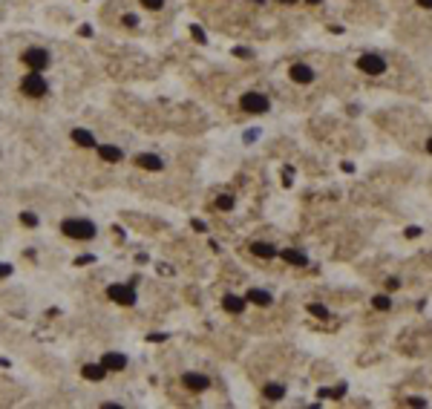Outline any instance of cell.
Wrapping results in <instances>:
<instances>
[{
	"label": "cell",
	"mask_w": 432,
	"mask_h": 409,
	"mask_svg": "<svg viewBox=\"0 0 432 409\" xmlns=\"http://www.w3.org/2000/svg\"><path fill=\"white\" fill-rule=\"evenodd\" d=\"M372 305L377 308V311H389V308H392V300H389L386 294H377V297L372 300Z\"/></svg>",
	"instance_id": "17"
},
{
	"label": "cell",
	"mask_w": 432,
	"mask_h": 409,
	"mask_svg": "<svg viewBox=\"0 0 432 409\" xmlns=\"http://www.w3.org/2000/svg\"><path fill=\"white\" fill-rule=\"evenodd\" d=\"M282 259H285L288 265H300V268L308 265V257H305L303 251H294V248H291V251H282Z\"/></svg>",
	"instance_id": "11"
},
{
	"label": "cell",
	"mask_w": 432,
	"mask_h": 409,
	"mask_svg": "<svg viewBox=\"0 0 432 409\" xmlns=\"http://www.w3.org/2000/svg\"><path fill=\"white\" fill-rule=\"evenodd\" d=\"M104 363H107V366H124V357H116V354H110Z\"/></svg>",
	"instance_id": "22"
},
{
	"label": "cell",
	"mask_w": 432,
	"mask_h": 409,
	"mask_svg": "<svg viewBox=\"0 0 432 409\" xmlns=\"http://www.w3.org/2000/svg\"><path fill=\"white\" fill-rule=\"evenodd\" d=\"M308 311H311V314H317V317H323V320L328 317V308H326V305H317V303L308 305Z\"/></svg>",
	"instance_id": "20"
},
{
	"label": "cell",
	"mask_w": 432,
	"mask_h": 409,
	"mask_svg": "<svg viewBox=\"0 0 432 409\" xmlns=\"http://www.w3.org/2000/svg\"><path fill=\"white\" fill-rule=\"evenodd\" d=\"M386 288H389V291L400 288V280H397V277H389V280H386Z\"/></svg>",
	"instance_id": "23"
},
{
	"label": "cell",
	"mask_w": 432,
	"mask_h": 409,
	"mask_svg": "<svg viewBox=\"0 0 432 409\" xmlns=\"http://www.w3.org/2000/svg\"><path fill=\"white\" fill-rule=\"evenodd\" d=\"M420 234V228H406V236L412 239V236H418Z\"/></svg>",
	"instance_id": "26"
},
{
	"label": "cell",
	"mask_w": 432,
	"mask_h": 409,
	"mask_svg": "<svg viewBox=\"0 0 432 409\" xmlns=\"http://www.w3.org/2000/svg\"><path fill=\"white\" fill-rule=\"evenodd\" d=\"M72 141H75L78 147H95V144H98L93 133H90V130H81V127L72 130Z\"/></svg>",
	"instance_id": "10"
},
{
	"label": "cell",
	"mask_w": 432,
	"mask_h": 409,
	"mask_svg": "<svg viewBox=\"0 0 432 409\" xmlns=\"http://www.w3.org/2000/svg\"><path fill=\"white\" fill-rule=\"evenodd\" d=\"M248 303L262 305V308H265V305H271V303H274V297H271L268 291H259V288H254V291L248 294Z\"/></svg>",
	"instance_id": "12"
},
{
	"label": "cell",
	"mask_w": 432,
	"mask_h": 409,
	"mask_svg": "<svg viewBox=\"0 0 432 409\" xmlns=\"http://www.w3.org/2000/svg\"><path fill=\"white\" fill-rule=\"evenodd\" d=\"M61 231H64V236H67V239H75V242L95 239V234H98L95 222H90V219H67Z\"/></svg>",
	"instance_id": "1"
},
{
	"label": "cell",
	"mask_w": 432,
	"mask_h": 409,
	"mask_svg": "<svg viewBox=\"0 0 432 409\" xmlns=\"http://www.w3.org/2000/svg\"><path fill=\"white\" fill-rule=\"evenodd\" d=\"M426 150H429V153H432V139H429V141H426Z\"/></svg>",
	"instance_id": "29"
},
{
	"label": "cell",
	"mask_w": 432,
	"mask_h": 409,
	"mask_svg": "<svg viewBox=\"0 0 432 409\" xmlns=\"http://www.w3.org/2000/svg\"><path fill=\"white\" fill-rule=\"evenodd\" d=\"M305 3H308V6H317V3H320V0H305Z\"/></svg>",
	"instance_id": "28"
},
{
	"label": "cell",
	"mask_w": 432,
	"mask_h": 409,
	"mask_svg": "<svg viewBox=\"0 0 432 409\" xmlns=\"http://www.w3.org/2000/svg\"><path fill=\"white\" fill-rule=\"evenodd\" d=\"M136 164L144 167V170H162L164 159H162V156H156V153H139V156H136Z\"/></svg>",
	"instance_id": "8"
},
{
	"label": "cell",
	"mask_w": 432,
	"mask_h": 409,
	"mask_svg": "<svg viewBox=\"0 0 432 409\" xmlns=\"http://www.w3.org/2000/svg\"><path fill=\"white\" fill-rule=\"evenodd\" d=\"M104 366H84V377H93V380H101L104 377Z\"/></svg>",
	"instance_id": "16"
},
{
	"label": "cell",
	"mask_w": 432,
	"mask_h": 409,
	"mask_svg": "<svg viewBox=\"0 0 432 409\" xmlns=\"http://www.w3.org/2000/svg\"><path fill=\"white\" fill-rule=\"evenodd\" d=\"M21 222H26V225H35V216H32V213H24V216H21Z\"/></svg>",
	"instance_id": "24"
},
{
	"label": "cell",
	"mask_w": 432,
	"mask_h": 409,
	"mask_svg": "<svg viewBox=\"0 0 432 409\" xmlns=\"http://www.w3.org/2000/svg\"><path fill=\"white\" fill-rule=\"evenodd\" d=\"M415 3H418L420 9H432V0H415Z\"/></svg>",
	"instance_id": "25"
},
{
	"label": "cell",
	"mask_w": 432,
	"mask_h": 409,
	"mask_svg": "<svg viewBox=\"0 0 432 409\" xmlns=\"http://www.w3.org/2000/svg\"><path fill=\"white\" fill-rule=\"evenodd\" d=\"M121 24L127 26V29H136V26H139V15H124V18H121Z\"/></svg>",
	"instance_id": "21"
},
{
	"label": "cell",
	"mask_w": 432,
	"mask_h": 409,
	"mask_svg": "<svg viewBox=\"0 0 432 409\" xmlns=\"http://www.w3.org/2000/svg\"><path fill=\"white\" fill-rule=\"evenodd\" d=\"M21 93L26 95V98H44V95H49V81L44 78V72H26L24 78H21Z\"/></svg>",
	"instance_id": "3"
},
{
	"label": "cell",
	"mask_w": 432,
	"mask_h": 409,
	"mask_svg": "<svg viewBox=\"0 0 432 409\" xmlns=\"http://www.w3.org/2000/svg\"><path fill=\"white\" fill-rule=\"evenodd\" d=\"M21 61H24L26 70L44 72V70H49V64H52V52H49L47 47H26L24 52H21Z\"/></svg>",
	"instance_id": "2"
},
{
	"label": "cell",
	"mask_w": 432,
	"mask_h": 409,
	"mask_svg": "<svg viewBox=\"0 0 432 409\" xmlns=\"http://www.w3.org/2000/svg\"><path fill=\"white\" fill-rule=\"evenodd\" d=\"M101 156H104L107 162H118V159H121V150H118V147H110V144H107V147H101Z\"/></svg>",
	"instance_id": "18"
},
{
	"label": "cell",
	"mask_w": 432,
	"mask_h": 409,
	"mask_svg": "<svg viewBox=\"0 0 432 409\" xmlns=\"http://www.w3.org/2000/svg\"><path fill=\"white\" fill-rule=\"evenodd\" d=\"M251 254L259 259H271V257H277V248L271 242H251Z\"/></svg>",
	"instance_id": "9"
},
{
	"label": "cell",
	"mask_w": 432,
	"mask_h": 409,
	"mask_svg": "<svg viewBox=\"0 0 432 409\" xmlns=\"http://www.w3.org/2000/svg\"><path fill=\"white\" fill-rule=\"evenodd\" d=\"M225 308L239 314V311H245V300H242V297H225Z\"/></svg>",
	"instance_id": "14"
},
{
	"label": "cell",
	"mask_w": 432,
	"mask_h": 409,
	"mask_svg": "<svg viewBox=\"0 0 432 409\" xmlns=\"http://www.w3.org/2000/svg\"><path fill=\"white\" fill-rule=\"evenodd\" d=\"M239 107L245 110V113H251V116H262V113H268L271 110V98L265 93H242V98H239Z\"/></svg>",
	"instance_id": "4"
},
{
	"label": "cell",
	"mask_w": 432,
	"mask_h": 409,
	"mask_svg": "<svg viewBox=\"0 0 432 409\" xmlns=\"http://www.w3.org/2000/svg\"><path fill=\"white\" fill-rule=\"evenodd\" d=\"M182 383L190 389V392H208L210 389V377L202 372H185L182 374Z\"/></svg>",
	"instance_id": "6"
},
{
	"label": "cell",
	"mask_w": 432,
	"mask_h": 409,
	"mask_svg": "<svg viewBox=\"0 0 432 409\" xmlns=\"http://www.w3.org/2000/svg\"><path fill=\"white\" fill-rule=\"evenodd\" d=\"M282 6H294V3H300V0H280Z\"/></svg>",
	"instance_id": "27"
},
{
	"label": "cell",
	"mask_w": 432,
	"mask_h": 409,
	"mask_svg": "<svg viewBox=\"0 0 432 409\" xmlns=\"http://www.w3.org/2000/svg\"><path fill=\"white\" fill-rule=\"evenodd\" d=\"M357 70L366 72V75H383V72H389V64H386L383 55H374V52H366V55H360L357 58Z\"/></svg>",
	"instance_id": "5"
},
{
	"label": "cell",
	"mask_w": 432,
	"mask_h": 409,
	"mask_svg": "<svg viewBox=\"0 0 432 409\" xmlns=\"http://www.w3.org/2000/svg\"><path fill=\"white\" fill-rule=\"evenodd\" d=\"M288 75H291L294 84H311L317 78V72L308 67V64H291V70H288Z\"/></svg>",
	"instance_id": "7"
},
{
	"label": "cell",
	"mask_w": 432,
	"mask_h": 409,
	"mask_svg": "<svg viewBox=\"0 0 432 409\" xmlns=\"http://www.w3.org/2000/svg\"><path fill=\"white\" fill-rule=\"evenodd\" d=\"M139 3L144 6V9H150V12H159V9L164 6V0H139Z\"/></svg>",
	"instance_id": "19"
},
{
	"label": "cell",
	"mask_w": 432,
	"mask_h": 409,
	"mask_svg": "<svg viewBox=\"0 0 432 409\" xmlns=\"http://www.w3.org/2000/svg\"><path fill=\"white\" fill-rule=\"evenodd\" d=\"M213 208H216V211H222V213L234 211V196H219L216 202H213Z\"/></svg>",
	"instance_id": "15"
},
{
	"label": "cell",
	"mask_w": 432,
	"mask_h": 409,
	"mask_svg": "<svg viewBox=\"0 0 432 409\" xmlns=\"http://www.w3.org/2000/svg\"><path fill=\"white\" fill-rule=\"evenodd\" d=\"M262 395L268 397V400H280V397L285 395V386L282 383H268L265 389H262Z\"/></svg>",
	"instance_id": "13"
}]
</instances>
